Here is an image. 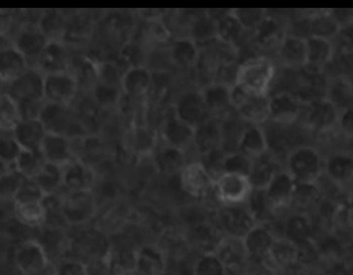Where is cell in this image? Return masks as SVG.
Wrapping results in <instances>:
<instances>
[{
    "mask_svg": "<svg viewBox=\"0 0 353 275\" xmlns=\"http://www.w3.org/2000/svg\"><path fill=\"white\" fill-rule=\"evenodd\" d=\"M276 70V62L270 57H250L235 70L233 86L252 97H269Z\"/></svg>",
    "mask_w": 353,
    "mask_h": 275,
    "instance_id": "obj_1",
    "label": "cell"
},
{
    "mask_svg": "<svg viewBox=\"0 0 353 275\" xmlns=\"http://www.w3.org/2000/svg\"><path fill=\"white\" fill-rule=\"evenodd\" d=\"M324 160L317 148L298 145L285 155L284 168L298 183H318L324 176Z\"/></svg>",
    "mask_w": 353,
    "mask_h": 275,
    "instance_id": "obj_2",
    "label": "cell"
},
{
    "mask_svg": "<svg viewBox=\"0 0 353 275\" xmlns=\"http://www.w3.org/2000/svg\"><path fill=\"white\" fill-rule=\"evenodd\" d=\"M254 187L250 176L223 172L215 178L213 193L222 206L248 204Z\"/></svg>",
    "mask_w": 353,
    "mask_h": 275,
    "instance_id": "obj_3",
    "label": "cell"
},
{
    "mask_svg": "<svg viewBox=\"0 0 353 275\" xmlns=\"http://www.w3.org/2000/svg\"><path fill=\"white\" fill-rule=\"evenodd\" d=\"M339 113V108L330 98H314L305 102L301 122L309 130L324 134L337 128Z\"/></svg>",
    "mask_w": 353,
    "mask_h": 275,
    "instance_id": "obj_4",
    "label": "cell"
},
{
    "mask_svg": "<svg viewBox=\"0 0 353 275\" xmlns=\"http://www.w3.org/2000/svg\"><path fill=\"white\" fill-rule=\"evenodd\" d=\"M96 200L92 189L69 191L61 200L63 219L71 226H79L89 222L96 214Z\"/></svg>",
    "mask_w": 353,
    "mask_h": 275,
    "instance_id": "obj_5",
    "label": "cell"
},
{
    "mask_svg": "<svg viewBox=\"0 0 353 275\" xmlns=\"http://www.w3.org/2000/svg\"><path fill=\"white\" fill-rule=\"evenodd\" d=\"M305 102L289 91H278L269 95L270 122L279 126H291L301 121Z\"/></svg>",
    "mask_w": 353,
    "mask_h": 275,
    "instance_id": "obj_6",
    "label": "cell"
},
{
    "mask_svg": "<svg viewBox=\"0 0 353 275\" xmlns=\"http://www.w3.org/2000/svg\"><path fill=\"white\" fill-rule=\"evenodd\" d=\"M233 110L248 124L269 123V97H252L232 86Z\"/></svg>",
    "mask_w": 353,
    "mask_h": 275,
    "instance_id": "obj_7",
    "label": "cell"
},
{
    "mask_svg": "<svg viewBox=\"0 0 353 275\" xmlns=\"http://www.w3.org/2000/svg\"><path fill=\"white\" fill-rule=\"evenodd\" d=\"M78 91V82L68 71L45 74L43 98L49 104L69 106Z\"/></svg>",
    "mask_w": 353,
    "mask_h": 275,
    "instance_id": "obj_8",
    "label": "cell"
},
{
    "mask_svg": "<svg viewBox=\"0 0 353 275\" xmlns=\"http://www.w3.org/2000/svg\"><path fill=\"white\" fill-rule=\"evenodd\" d=\"M179 178L182 191L194 198H206L214 189L215 178L200 160L188 162Z\"/></svg>",
    "mask_w": 353,
    "mask_h": 275,
    "instance_id": "obj_9",
    "label": "cell"
},
{
    "mask_svg": "<svg viewBox=\"0 0 353 275\" xmlns=\"http://www.w3.org/2000/svg\"><path fill=\"white\" fill-rule=\"evenodd\" d=\"M218 230L223 236L241 238L258 222L246 205L243 206H222L218 214Z\"/></svg>",
    "mask_w": 353,
    "mask_h": 275,
    "instance_id": "obj_10",
    "label": "cell"
},
{
    "mask_svg": "<svg viewBox=\"0 0 353 275\" xmlns=\"http://www.w3.org/2000/svg\"><path fill=\"white\" fill-rule=\"evenodd\" d=\"M40 120L48 133L63 135L70 139L74 137L79 139V134L76 131V126L79 128V123L74 119L69 106L46 102Z\"/></svg>",
    "mask_w": 353,
    "mask_h": 275,
    "instance_id": "obj_11",
    "label": "cell"
},
{
    "mask_svg": "<svg viewBox=\"0 0 353 275\" xmlns=\"http://www.w3.org/2000/svg\"><path fill=\"white\" fill-rule=\"evenodd\" d=\"M296 184L297 182L295 179L283 167L274 174L265 189H263L268 202L276 215L279 211L292 207Z\"/></svg>",
    "mask_w": 353,
    "mask_h": 275,
    "instance_id": "obj_12",
    "label": "cell"
},
{
    "mask_svg": "<svg viewBox=\"0 0 353 275\" xmlns=\"http://www.w3.org/2000/svg\"><path fill=\"white\" fill-rule=\"evenodd\" d=\"M306 37L283 35L276 43V60L287 69L302 70L307 67Z\"/></svg>",
    "mask_w": 353,
    "mask_h": 275,
    "instance_id": "obj_13",
    "label": "cell"
},
{
    "mask_svg": "<svg viewBox=\"0 0 353 275\" xmlns=\"http://www.w3.org/2000/svg\"><path fill=\"white\" fill-rule=\"evenodd\" d=\"M173 110L179 119L195 129L213 117L200 91H187L181 95Z\"/></svg>",
    "mask_w": 353,
    "mask_h": 275,
    "instance_id": "obj_14",
    "label": "cell"
},
{
    "mask_svg": "<svg viewBox=\"0 0 353 275\" xmlns=\"http://www.w3.org/2000/svg\"><path fill=\"white\" fill-rule=\"evenodd\" d=\"M43 80L45 73H41V70L30 68L17 79L6 83L8 87L4 93L14 98L17 102L23 100L45 99Z\"/></svg>",
    "mask_w": 353,
    "mask_h": 275,
    "instance_id": "obj_15",
    "label": "cell"
},
{
    "mask_svg": "<svg viewBox=\"0 0 353 275\" xmlns=\"http://www.w3.org/2000/svg\"><path fill=\"white\" fill-rule=\"evenodd\" d=\"M14 262L23 275H37L51 264L47 251L40 242H23L15 251Z\"/></svg>",
    "mask_w": 353,
    "mask_h": 275,
    "instance_id": "obj_16",
    "label": "cell"
},
{
    "mask_svg": "<svg viewBox=\"0 0 353 275\" xmlns=\"http://www.w3.org/2000/svg\"><path fill=\"white\" fill-rule=\"evenodd\" d=\"M297 262V244L285 237L276 238L267 256L261 259L263 268L272 275L280 274Z\"/></svg>",
    "mask_w": 353,
    "mask_h": 275,
    "instance_id": "obj_17",
    "label": "cell"
},
{
    "mask_svg": "<svg viewBox=\"0 0 353 275\" xmlns=\"http://www.w3.org/2000/svg\"><path fill=\"white\" fill-rule=\"evenodd\" d=\"M233 85L215 82L205 85L200 91L207 108L211 115L217 119L220 115H231L234 113L232 102Z\"/></svg>",
    "mask_w": 353,
    "mask_h": 275,
    "instance_id": "obj_18",
    "label": "cell"
},
{
    "mask_svg": "<svg viewBox=\"0 0 353 275\" xmlns=\"http://www.w3.org/2000/svg\"><path fill=\"white\" fill-rule=\"evenodd\" d=\"M194 137L195 128L179 119L174 110L167 115L162 128L163 143L187 151L194 146Z\"/></svg>",
    "mask_w": 353,
    "mask_h": 275,
    "instance_id": "obj_19",
    "label": "cell"
},
{
    "mask_svg": "<svg viewBox=\"0 0 353 275\" xmlns=\"http://www.w3.org/2000/svg\"><path fill=\"white\" fill-rule=\"evenodd\" d=\"M278 236L270 224H256L243 238L250 260H261L267 256Z\"/></svg>",
    "mask_w": 353,
    "mask_h": 275,
    "instance_id": "obj_20",
    "label": "cell"
},
{
    "mask_svg": "<svg viewBox=\"0 0 353 275\" xmlns=\"http://www.w3.org/2000/svg\"><path fill=\"white\" fill-rule=\"evenodd\" d=\"M49 41L40 27H28L19 32L14 46L25 56L28 65L30 63L39 64Z\"/></svg>",
    "mask_w": 353,
    "mask_h": 275,
    "instance_id": "obj_21",
    "label": "cell"
},
{
    "mask_svg": "<svg viewBox=\"0 0 353 275\" xmlns=\"http://www.w3.org/2000/svg\"><path fill=\"white\" fill-rule=\"evenodd\" d=\"M237 151L252 159L271 151L270 139L265 126L259 124H245L237 143Z\"/></svg>",
    "mask_w": 353,
    "mask_h": 275,
    "instance_id": "obj_22",
    "label": "cell"
},
{
    "mask_svg": "<svg viewBox=\"0 0 353 275\" xmlns=\"http://www.w3.org/2000/svg\"><path fill=\"white\" fill-rule=\"evenodd\" d=\"M228 270H241L250 262V256L241 238L223 236L214 251Z\"/></svg>",
    "mask_w": 353,
    "mask_h": 275,
    "instance_id": "obj_23",
    "label": "cell"
},
{
    "mask_svg": "<svg viewBox=\"0 0 353 275\" xmlns=\"http://www.w3.org/2000/svg\"><path fill=\"white\" fill-rule=\"evenodd\" d=\"M71 140L63 135L48 133L41 147L46 161L64 167L74 160L76 156L74 155Z\"/></svg>",
    "mask_w": 353,
    "mask_h": 275,
    "instance_id": "obj_24",
    "label": "cell"
},
{
    "mask_svg": "<svg viewBox=\"0 0 353 275\" xmlns=\"http://www.w3.org/2000/svg\"><path fill=\"white\" fill-rule=\"evenodd\" d=\"M324 176L333 184L341 187L353 180V154L336 152L324 160Z\"/></svg>",
    "mask_w": 353,
    "mask_h": 275,
    "instance_id": "obj_25",
    "label": "cell"
},
{
    "mask_svg": "<svg viewBox=\"0 0 353 275\" xmlns=\"http://www.w3.org/2000/svg\"><path fill=\"white\" fill-rule=\"evenodd\" d=\"M152 160L157 170L165 176L180 174L185 166L188 164L186 151L172 147L165 143L156 148L152 153Z\"/></svg>",
    "mask_w": 353,
    "mask_h": 275,
    "instance_id": "obj_26",
    "label": "cell"
},
{
    "mask_svg": "<svg viewBox=\"0 0 353 275\" xmlns=\"http://www.w3.org/2000/svg\"><path fill=\"white\" fill-rule=\"evenodd\" d=\"M223 134L222 124L212 117L195 129L194 146L201 156L215 150L222 149Z\"/></svg>",
    "mask_w": 353,
    "mask_h": 275,
    "instance_id": "obj_27",
    "label": "cell"
},
{
    "mask_svg": "<svg viewBox=\"0 0 353 275\" xmlns=\"http://www.w3.org/2000/svg\"><path fill=\"white\" fill-rule=\"evenodd\" d=\"M307 67L323 71L334 59V44L328 39L317 36H307Z\"/></svg>",
    "mask_w": 353,
    "mask_h": 275,
    "instance_id": "obj_28",
    "label": "cell"
},
{
    "mask_svg": "<svg viewBox=\"0 0 353 275\" xmlns=\"http://www.w3.org/2000/svg\"><path fill=\"white\" fill-rule=\"evenodd\" d=\"M136 272L141 275H163L167 272V258L162 249L141 246L136 250Z\"/></svg>",
    "mask_w": 353,
    "mask_h": 275,
    "instance_id": "obj_29",
    "label": "cell"
},
{
    "mask_svg": "<svg viewBox=\"0 0 353 275\" xmlns=\"http://www.w3.org/2000/svg\"><path fill=\"white\" fill-rule=\"evenodd\" d=\"M48 132L40 119L21 120L15 126L12 135L23 150L40 151Z\"/></svg>",
    "mask_w": 353,
    "mask_h": 275,
    "instance_id": "obj_30",
    "label": "cell"
},
{
    "mask_svg": "<svg viewBox=\"0 0 353 275\" xmlns=\"http://www.w3.org/2000/svg\"><path fill=\"white\" fill-rule=\"evenodd\" d=\"M63 171L64 187L69 191H89L92 189L95 180L94 172L78 157L65 165Z\"/></svg>",
    "mask_w": 353,
    "mask_h": 275,
    "instance_id": "obj_31",
    "label": "cell"
},
{
    "mask_svg": "<svg viewBox=\"0 0 353 275\" xmlns=\"http://www.w3.org/2000/svg\"><path fill=\"white\" fill-rule=\"evenodd\" d=\"M152 87V73L145 66L132 67L123 75L121 88L130 97L147 95Z\"/></svg>",
    "mask_w": 353,
    "mask_h": 275,
    "instance_id": "obj_32",
    "label": "cell"
},
{
    "mask_svg": "<svg viewBox=\"0 0 353 275\" xmlns=\"http://www.w3.org/2000/svg\"><path fill=\"white\" fill-rule=\"evenodd\" d=\"M284 166L280 164L278 157L271 151L254 159L250 178L254 189H265L274 174Z\"/></svg>",
    "mask_w": 353,
    "mask_h": 275,
    "instance_id": "obj_33",
    "label": "cell"
},
{
    "mask_svg": "<svg viewBox=\"0 0 353 275\" xmlns=\"http://www.w3.org/2000/svg\"><path fill=\"white\" fill-rule=\"evenodd\" d=\"M284 237L295 244H300L312 239L314 225L308 213L296 211L285 218L284 222Z\"/></svg>",
    "mask_w": 353,
    "mask_h": 275,
    "instance_id": "obj_34",
    "label": "cell"
},
{
    "mask_svg": "<svg viewBox=\"0 0 353 275\" xmlns=\"http://www.w3.org/2000/svg\"><path fill=\"white\" fill-rule=\"evenodd\" d=\"M0 66H1V80L6 83L17 79L30 69L27 59L14 45L2 48L1 54H0Z\"/></svg>",
    "mask_w": 353,
    "mask_h": 275,
    "instance_id": "obj_35",
    "label": "cell"
},
{
    "mask_svg": "<svg viewBox=\"0 0 353 275\" xmlns=\"http://www.w3.org/2000/svg\"><path fill=\"white\" fill-rule=\"evenodd\" d=\"M217 40L235 48L248 30L233 15L232 10L220 12L216 17Z\"/></svg>",
    "mask_w": 353,
    "mask_h": 275,
    "instance_id": "obj_36",
    "label": "cell"
},
{
    "mask_svg": "<svg viewBox=\"0 0 353 275\" xmlns=\"http://www.w3.org/2000/svg\"><path fill=\"white\" fill-rule=\"evenodd\" d=\"M308 23V35L307 36H317L328 39H333L339 36L341 28L334 17L331 15L330 10L313 12L307 19Z\"/></svg>",
    "mask_w": 353,
    "mask_h": 275,
    "instance_id": "obj_37",
    "label": "cell"
},
{
    "mask_svg": "<svg viewBox=\"0 0 353 275\" xmlns=\"http://www.w3.org/2000/svg\"><path fill=\"white\" fill-rule=\"evenodd\" d=\"M199 47L191 38L176 39L170 47V57L176 66L190 68L199 60Z\"/></svg>",
    "mask_w": 353,
    "mask_h": 275,
    "instance_id": "obj_38",
    "label": "cell"
},
{
    "mask_svg": "<svg viewBox=\"0 0 353 275\" xmlns=\"http://www.w3.org/2000/svg\"><path fill=\"white\" fill-rule=\"evenodd\" d=\"M46 198L54 196L57 191L64 187V171L62 166L46 163L40 173L34 178Z\"/></svg>",
    "mask_w": 353,
    "mask_h": 275,
    "instance_id": "obj_39",
    "label": "cell"
},
{
    "mask_svg": "<svg viewBox=\"0 0 353 275\" xmlns=\"http://www.w3.org/2000/svg\"><path fill=\"white\" fill-rule=\"evenodd\" d=\"M322 191L318 183H298L296 184L292 207L298 211L308 213L309 209L320 204Z\"/></svg>",
    "mask_w": 353,
    "mask_h": 275,
    "instance_id": "obj_40",
    "label": "cell"
},
{
    "mask_svg": "<svg viewBox=\"0 0 353 275\" xmlns=\"http://www.w3.org/2000/svg\"><path fill=\"white\" fill-rule=\"evenodd\" d=\"M15 218L30 228H38L47 222V211L43 202L14 205Z\"/></svg>",
    "mask_w": 353,
    "mask_h": 275,
    "instance_id": "obj_41",
    "label": "cell"
},
{
    "mask_svg": "<svg viewBox=\"0 0 353 275\" xmlns=\"http://www.w3.org/2000/svg\"><path fill=\"white\" fill-rule=\"evenodd\" d=\"M66 51L63 46L58 41H50L38 65L45 74L54 73L66 71Z\"/></svg>",
    "mask_w": 353,
    "mask_h": 275,
    "instance_id": "obj_42",
    "label": "cell"
},
{
    "mask_svg": "<svg viewBox=\"0 0 353 275\" xmlns=\"http://www.w3.org/2000/svg\"><path fill=\"white\" fill-rule=\"evenodd\" d=\"M23 148L15 140L12 132H1L0 140V158H1V173L17 169L15 163Z\"/></svg>",
    "mask_w": 353,
    "mask_h": 275,
    "instance_id": "obj_43",
    "label": "cell"
},
{
    "mask_svg": "<svg viewBox=\"0 0 353 275\" xmlns=\"http://www.w3.org/2000/svg\"><path fill=\"white\" fill-rule=\"evenodd\" d=\"M246 206L258 224H270L276 220V214L270 206L263 189H254Z\"/></svg>",
    "mask_w": 353,
    "mask_h": 275,
    "instance_id": "obj_44",
    "label": "cell"
},
{
    "mask_svg": "<svg viewBox=\"0 0 353 275\" xmlns=\"http://www.w3.org/2000/svg\"><path fill=\"white\" fill-rule=\"evenodd\" d=\"M46 163H47V161H46L41 150L40 151L23 150L19 159H17V163H15V168L26 178L34 179L40 173Z\"/></svg>",
    "mask_w": 353,
    "mask_h": 275,
    "instance_id": "obj_45",
    "label": "cell"
},
{
    "mask_svg": "<svg viewBox=\"0 0 353 275\" xmlns=\"http://www.w3.org/2000/svg\"><path fill=\"white\" fill-rule=\"evenodd\" d=\"M190 38L197 44L217 39V21L208 12L196 17L191 26Z\"/></svg>",
    "mask_w": 353,
    "mask_h": 275,
    "instance_id": "obj_46",
    "label": "cell"
},
{
    "mask_svg": "<svg viewBox=\"0 0 353 275\" xmlns=\"http://www.w3.org/2000/svg\"><path fill=\"white\" fill-rule=\"evenodd\" d=\"M228 269L215 252L202 253L193 267L194 275H228Z\"/></svg>",
    "mask_w": 353,
    "mask_h": 275,
    "instance_id": "obj_47",
    "label": "cell"
},
{
    "mask_svg": "<svg viewBox=\"0 0 353 275\" xmlns=\"http://www.w3.org/2000/svg\"><path fill=\"white\" fill-rule=\"evenodd\" d=\"M0 113H1L0 115L1 117V132H12L15 126L21 121L17 102L4 93L1 95Z\"/></svg>",
    "mask_w": 353,
    "mask_h": 275,
    "instance_id": "obj_48",
    "label": "cell"
},
{
    "mask_svg": "<svg viewBox=\"0 0 353 275\" xmlns=\"http://www.w3.org/2000/svg\"><path fill=\"white\" fill-rule=\"evenodd\" d=\"M132 148L139 155H149L158 147V140L154 131L147 128H137L132 137Z\"/></svg>",
    "mask_w": 353,
    "mask_h": 275,
    "instance_id": "obj_49",
    "label": "cell"
},
{
    "mask_svg": "<svg viewBox=\"0 0 353 275\" xmlns=\"http://www.w3.org/2000/svg\"><path fill=\"white\" fill-rule=\"evenodd\" d=\"M252 161H254V159L250 158V157L239 151L225 153L222 168H223V172L245 174V176H250V171H252Z\"/></svg>",
    "mask_w": 353,
    "mask_h": 275,
    "instance_id": "obj_50",
    "label": "cell"
},
{
    "mask_svg": "<svg viewBox=\"0 0 353 275\" xmlns=\"http://www.w3.org/2000/svg\"><path fill=\"white\" fill-rule=\"evenodd\" d=\"M25 179V176L21 172L17 171V169L1 173L0 194H1L2 200H12V202L15 194L21 189Z\"/></svg>",
    "mask_w": 353,
    "mask_h": 275,
    "instance_id": "obj_51",
    "label": "cell"
},
{
    "mask_svg": "<svg viewBox=\"0 0 353 275\" xmlns=\"http://www.w3.org/2000/svg\"><path fill=\"white\" fill-rule=\"evenodd\" d=\"M232 12L248 32L252 30L254 32L269 15L268 10H261V8H259V10H256V8H252V10L237 8V10H232Z\"/></svg>",
    "mask_w": 353,
    "mask_h": 275,
    "instance_id": "obj_52",
    "label": "cell"
},
{
    "mask_svg": "<svg viewBox=\"0 0 353 275\" xmlns=\"http://www.w3.org/2000/svg\"><path fill=\"white\" fill-rule=\"evenodd\" d=\"M46 196L34 179L26 178L21 189L15 194L12 202L14 205L28 204V202H43Z\"/></svg>",
    "mask_w": 353,
    "mask_h": 275,
    "instance_id": "obj_53",
    "label": "cell"
},
{
    "mask_svg": "<svg viewBox=\"0 0 353 275\" xmlns=\"http://www.w3.org/2000/svg\"><path fill=\"white\" fill-rule=\"evenodd\" d=\"M93 97L97 104L102 106H111L117 104L121 98L119 86L98 82L94 86Z\"/></svg>",
    "mask_w": 353,
    "mask_h": 275,
    "instance_id": "obj_54",
    "label": "cell"
},
{
    "mask_svg": "<svg viewBox=\"0 0 353 275\" xmlns=\"http://www.w3.org/2000/svg\"><path fill=\"white\" fill-rule=\"evenodd\" d=\"M54 267L57 275H89L88 266L79 259H64Z\"/></svg>",
    "mask_w": 353,
    "mask_h": 275,
    "instance_id": "obj_55",
    "label": "cell"
},
{
    "mask_svg": "<svg viewBox=\"0 0 353 275\" xmlns=\"http://www.w3.org/2000/svg\"><path fill=\"white\" fill-rule=\"evenodd\" d=\"M279 34V26L276 19H272V15H268L267 19L261 23L256 30V40L261 44H267L276 39V35Z\"/></svg>",
    "mask_w": 353,
    "mask_h": 275,
    "instance_id": "obj_56",
    "label": "cell"
},
{
    "mask_svg": "<svg viewBox=\"0 0 353 275\" xmlns=\"http://www.w3.org/2000/svg\"><path fill=\"white\" fill-rule=\"evenodd\" d=\"M63 27V19L58 12L50 10L46 12L41 21L40 28L41 32L47 36V38H51V35H58L59 30Z\"/></svg>",
    "mask_w": 353,
    "mask_h": 275,
    "instance_id": "obj_57",
    "label": "cell"
},
{
    "mask_svg": "<svg viewBox=\"0 0 353 275\" xmlns=\"http://www.w3.org/2000/svg\"><path fill=\"white\" fill-rule=\"evenodd\" d=\"M337 129L344 137L353 140V106L340 111Z\"/></svg>",
    "mask_w": 353,
    "mask_h": 275,
    "instance_id": "obj_58",
    "label": "cell"
},
{
    "mask_svg": "<svg viewBox=\"0 0 353 275\" xmlns=\"http://www.w3.org/2000/svg\"><path fill=\"white\" fill-rule=\"evenodd\" d=\"M346 213H347L348 222H350V226L353 227V194L350 196V200H348V206L347 209H346Z\"/></svg>",
    "mask_w": 353,
    "mask_h": 275,
    "instance_id": "obj_59",
    "label": "cell"
},
{
    "mask_svg": "<svg viewBox=\"0 0 353 275\" xmlns=\"http://www.w3.org/2000/svg\"><path fill=\"white\" fill-rule=\"evenodd\" d=\"M37 275H57L56 267H54L53 264L51 263L47 268H46V269H43V272Z\"/></svg>",
    "mask_w": 353,
    "mask_h": 275,
    "instance_id": "obj_60",
    "label": "cell"
},
{
    "mask_svg": "<svg viewBox=\"0 0 353 275\" xmlns=\"http://www.w3.org/2000/svg\"><path fill=\"white\" fill-rule=\"evenodd\" d=\"M250 275H267V274H250Z\"/></svg>",
    "mask_w": 353,
    "mask_h": 275,
    "instance_id": "obj_61",
    "label": "cell"
},
{
    "mask_svg": "<svg viewBox=\"0 0 353 275\" xmlns=\"http://www.w3.org/2000/svg\"><path fill=\"white\" fill-rule=\"evenodd\" d=\"M163 275H172V274H168L167 272H165V274H163Z\"/></svg>",
    "mask_w": 353,
    "mask_h": 275,
    "instance_id": "obj_62",
    "label": "cell"
}]
</instances>
